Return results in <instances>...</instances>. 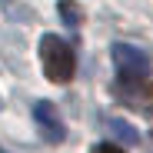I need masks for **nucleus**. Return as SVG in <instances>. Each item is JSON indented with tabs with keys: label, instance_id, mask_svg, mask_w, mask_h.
I'll use <instances>...</instances> for the list:
<instances>
[{
	"label": "nucleus",
	"instance_id": "obj_1",
	"mask_svg": "<svg viewBox=\"0 0 153 153\" xmlns=\"http://www.w3.org/2000/svg\"><path fill=\"white\" fill-rule=\"evenodd\" d=\"M40 67L47 73V80H53V83H67L73 70H76V60H73V50L63 37L57 33H43L40 40Z\"/></svg>",
	"mask_w": 153,
	"mask_h": 153
},
{
	"label": "nucleus",
	"instance_id": "obj_2",
	"mask_svg": "<svg viewBox=\"0 0 153 153\" xmlns=\"http://www.w3.org/2000/svg\"><path fill=\"white\" fill-rule=\"evenodd\" d=\"M113 67L120 80H146L150 76V57L133 43H113Z\"/></svg>",
	"mask_w": 153,
	"mask_h": 153
},
{
	"label": "nucleus",
	"instance_id": "obj_3",
	"mask_svg": "<svg viewBox=\"0 0 153 153\" xmlns=\"http://www.w3.org/2000/svg\"><path fill=\"white\" fill-rule=\"evenodd\" d=\"M113 97L133 110H146V113L153 110V83H146V80H117Z\"/></svg>",
	"mask_w": 153,
	"mask_h": 153
},
{
	"label": "nucleus",
	"instance_id": "obj_4",
	"mask_svg": "<svg viewBox=\"0 0 153 153\" xmlns=\"http://www.w3.org/2000/svg\"><path fill=\"white\" fill-rule=\"evenodd\" d=\"M33 120H37V126H40V133H43L47 143H63L67 126H63V120H60V113H57L53 103H47V100L33 103Z\"/></svg>",
	"mask_w": 153,
	"mask_h": 153
},
{
	"label": "nucleus",
	"instance_id": "obj_5",
	"mask_svg": "<svg viewBox=\"0 0 153 153\" xmlns=\"http://www.w3.org/2000/svg\"><path fill=\"white\" fill-rule=\"evenodd\" d=\"M107 130H110L113 140H120L123 146H137V143H140V130H137L133 123L120 120V117H110V120H107Z\"/></svg>",
	"mask_w": 153,
	"mask_h": 153
},
{
	"label": "nucleus",
	"instance_id": "obj_6",
	"mask_svg": "<svg viewBox=\"0 0 153 153\" xmlns=\"http://www.w3.org/2000/svg\"><path fill=\"white\" fill-rule=\"evenodd\" d=\"M60 17L70 23V27H76L80 23V13H76V4H70V0H60Z\"/></svg>",
	"mask_w": 153,
	"mask_h": 153
},
{
	"label": "nucleus",
	"instance_id": "obj_7",
	"mask_svg": "<svg viewBox=\"0 0 153 153\" xmlns=\"http://www.w3.org/2000/svg\"><path fill=\"white\" fill-rule=\"evenodd\" d=\"M97 153H123V150H120V146H113V143H100V146H97Z\"/></svg>",
	"mask_w": 153,
	"mask_h": 153
},
{
	"label": "nucleus",
	"instance_id": "obj_8",
	"mask_svg": "<svg viewBox=\"0 0 153 153\" xmlns=\"http://www.w3.org/2000/svg\"><path fill=\"white\" fill-rule=\"evenodd\" d=\"M0 153H7V150H0Z\"/></svg>",
	"mask_w": 153,
	"mask_h": 153
}]
</instances>
